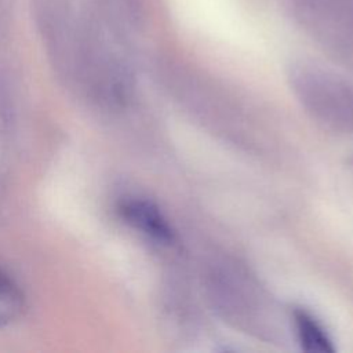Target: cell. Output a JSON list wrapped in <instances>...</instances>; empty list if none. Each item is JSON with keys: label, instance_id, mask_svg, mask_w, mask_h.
<instances>
[{"label": "cell", "instance_id": "1", "mask_svg": "<svg viewBox=\"0 0 353 353\" xmlns=\"http://www.w3.org/2000/svg\"><path fill=\"white\" fill-rule=\"evenodd\" d=\"M117 211L128 226L145 237L159 244L172 243L174 229L154 203L142 197H125L119 203Z\"/></svg>", "mask_w": 353, "mask_h": 353}, {"label": "cell", "instance_id": "2", "mask_svg": "<svg viewBox=\"0 0 353 353\" xmlns=\"http://www.w3.org/2000/svg\"><path fill=\"white\" fill-rule=\"evenodd\" d=\"M294 325L299 343L305 350L317 353H331L335 350L321 324L307 312L294 310Z\"/></svg>", "mask_w": 353, "mask_h": 353}, {"label": "cell", "instance_id": "3", "mask_svg": "<svg viewBox=\"0 0 353 353\" xmlns=\"http://www.w3.org/2000/svg\"><path fill=\"white\" fill-rule=\"evenodd\" d=\"M25 309V295L15 279L0 266V328L17 321Z\"/></svg>", "mask_w": 353, "mask_h": 353}]
</instances>
